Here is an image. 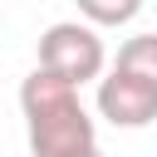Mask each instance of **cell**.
I'll use <instances>...</instances> for the list:
<instances>
[{"mask_svg": "<svg viewBox=\"0 0 157 157\" xmlns=\"http://www.w3.org/2000/svg\"><path fill=\"white\" fill-rule=\"evenodd\" d=\"M113 64L128 69V74H137V78H147V83H157V29H142V34L123 39V49H118Z\"/></svg>", "mask_w": 157, "mask_h": 157, "instance_id": "cell-4", "label": "cell"}, {"mask_svg": "<svg viewBox=\"0 0 157 157\" xmlns=\"http://www.w3.org/2000/svg\"><path fill=\"white\" fill-rule=\"evenodd\" d=\"M98 118H108L113 128H147L157 118V83L113 64L98 78Z\"/></svg>", "mask_w": 157, "mask_h": 157, "instance_id": "cell-3", "label": "cell"}, {"mask_svg": "<svg viewBox=\"0 0 157 157\" xmlns=\"http://www.w3.org/2000/svg\"><path fill=\"white\" fill-rule=\"evenodd\" d=\"M88 157H103V152H88Z\"/></svg>", "mask_w": 157, "mask_h": 157, "instance_id": "cell-6", "label": "cell"}, {"mask_svg": "<svg viewBox=\"0 0 157 157\" xmlns=\"http://www.w3.org/2000/svg\"><path fill=\"white\" fill-rule=\"evenodd\" d=\"M20 108H25V132H29L34 157H88V152H98V128H93L74 83H64L44 69H29V78L20 83Z\"/></svg>", "mask_w": 157, "mask_h": 157, "instance_id": "cell-1", "label": "cell"}, {"mask_svg": "<svg viewBox=\"0 0 157 157\" xmlns=\"http://www.w3.org/2000/svg\"><path fill=\"white\" fill-rule=\"evenodd\" d=\"M103 64H108L103 39H98V29L83 25V20H59V25H49V29L39 34V64H34V69H44V74L74 83V88H83L88 78H98Z\"/></svg>", "mask_w": 157, "mask_h": 157, "instance_id": "cell-2", "label": "cell"}, {"mask_svg": "<svg viewBox=\"0 0 157 157\" xmlns=\"http://www.w3.org/2000/svg\"><path fill=\"white\" fill-rule=\"evenodd\" d=\"M137 0H118V5H108V0H78V20L83 25H128V20H137Z\"/></svg>", "mask_w": 157, "mask_h": 157, "instance_id": "cell-5", "label": "cell"}]
</instances>
